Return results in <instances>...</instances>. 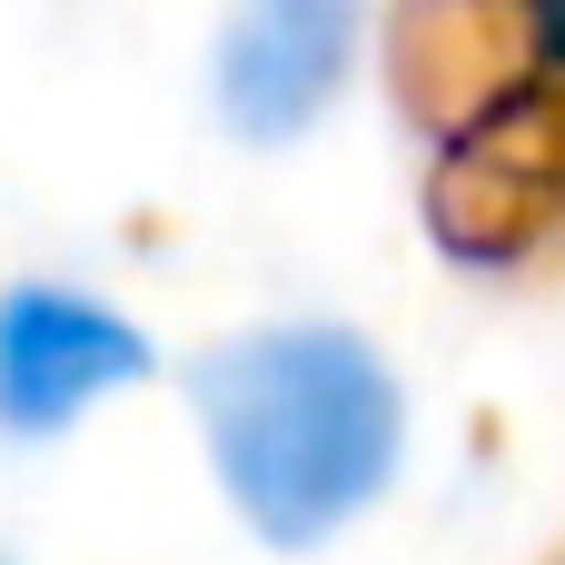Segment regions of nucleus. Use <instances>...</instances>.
Here are the masks:
<instances>
[{
    "label": "nucleus",
    "mask_w": 565,
    "mask_h": 565,
    "mask_svg": "<svg viewBox=\"0 0 565 565\" xmlns=\"http://www.w3.org/2000/svg\"><path fill=\"white\" fill-rule=\"evenodd\" d=\"M189 397H199L218 487L278 546H318L348 516H367L377 487L397 477V447H407L397 377L348 328L228 338L189 367Z\"/></svg>",
    "instance_id": "1"
},
{
    "label": "nucleus",
    "mask_w": 565,
    "mask_h": 565,
    "mask_svg": "<svg viewBox=\"0 0 565 565\" xmlns=\"http://www.w3.org/2000/svg\"><path fill=\"white\" fill-rule=\"evenodd\" d=\"M129 377H149V338L119 308L70 298V288H20L0 308V427L10 437H50Z\"/></svg>",
    "instance_id": "2"
},
{
    "label": "nucleus",
    "mask_w": 565,
    "mask_h": 565,
    "mask_svg": "<svg viewBox=\"0 0 565 565\" xmlns=\"http://www.w3.org/2000/svg\"><path fill=\"white\" fill-rule=\"evenodd\" d=\"M358 50V0H248L218 40V109L238 139H298Z\"/></svg>",
    "instance_id": "3"
}]
</instances>
